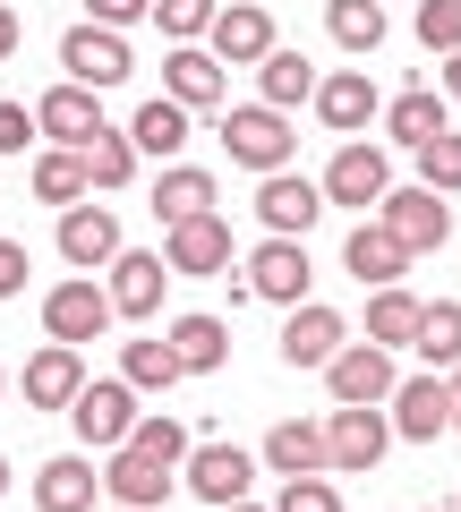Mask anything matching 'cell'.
I'll return each mask as SVG.
<instances>
[{
	"instance_id": "14",
	"label": "cell",
	"mask_w": 461,
	"mask_h": 512,
	"mask_svg": "<svg viewBox=\"0 0 461 512\" xmlns=\"http://www.w3.org/2000/svg\"><path fill=\"white\" fill-rule=\"evenodd\" d=\"M163 282H171V265L163 256H146V248H120L111 256V316H154L163 308Z\"/></svg>"
},
{
	"instance_id": "36",
	"label": "cell",
	"mask_w": 461,
	"mask_h": 512,
	"mask_svg": "<svg viewBox=\"0 0 461 512\" xmlns=\"http://www.w3.org/2000/svg\"><path fill=\"white\" fill-rule=\"evenodd\" d=\"M410 333H419V299L385 282V291L368 299V342H376V350H393V342H410Z\"/></svg>"
},
{
	"instance_id": "37",
	"label": "cell",
	"mask_w": 461,
	"mask_h": 512,
	"mask_svg": "<svg viewBox=\"0 0 461 512\" xmlns=\"http://www.w3.org/2000/svg\"><path fill=\"white\" fill-rule=\"evenodd\" d=\"M410 154H419V188H436V197H453V188H461V137H453V128H436V137L410 146Z\"/></svg>"
},
{
	"instance_id": "34",
	"label": "cell",
	"mask_w": 461,
	"mask_h": 512,
	"mask_svg": "<svg viewBox=\"0 0 461 512\" xmlns=\"http://www.w3.org/2000/svg\"><path fill=\"white\" fill-rule=\"evenodd\" d=\"M120 384H129V393H171V384H180L171 342H129L120 350Z\"/></svg>"
},
{
	"instance_id": "40",
	"label": "cell",
	"mask_w": 461,
	"mask_h": 512,
	"mask_svg": "<svg viewBox=\"0 0 461 512\" xmlns=\"http://www.w3.org/2000/svg\"><path fill=\"white\" fill-rule=\"evenodd\" d=\"M129 444H137V453H154V461H171V470H180V453H188V427H180V419H137V427H129Z\"/></svg>"
},
{
	"instance_id": "42",
	"label": "cell",
	"mask_w": 461,
	"mask_h": 512,
	"mask_svg": "<svg viewBox=\"0 0 461 512\" xmlns=\"http://www.w3.org/2000/svg\"><path fill=\"white\" fill-rule=\"evenodd\" d=\"M35 137H43V128H35V111H26V103H0V154H26Z\"/></svg>"
},
{
	"instance_id": "41",
	"label": "cell",
	"mask_w": 461,
	"mask_h": 512,
	"mask_svg": "<svg viewBox=\"0 0 461 512\" xmlns=\"http://www.w3.org/2000/svg\"><path fill=\"white\" fill-rule=\"evenodd\" d=\"M274 512H342V495H333V478H282V504Z\"/></svg>"
},
{
	"instance_id": "46",
	"label": "cell",
	"mask_w": 461,
	"mask_h": 512,
	"mask_svg": "<svg viewBox=\"0 0 461 512\" xmlns=\"http://www.w3.org/2000/svg\"><path fill=\"white\" fill-rule=\"evenodd\" d=\"M444 94L461 103V52H444Z\"/></svg>"
},
{
	"instance_id": "15",
	"label": "cell",
	"mask_w": 461,
	"mask_h": 512,
	"mask_svg": "<svg viewBox=\"0 0 461 512\" xmlns=\"http://www.w3.org/2000/svg\"><path fill=\"white\" fill-rule=\"evenodd\" d=\"M43 325H52V342H94V333L111 325V299L94 291V282H60V291H43Z\"/></svg>"
},
{
	"instance_id": "6",
	"label": "cell",
	"mask_w": 461,
	"mask_h": 512,
	"mask_svg": "<svg viewBox=\"0 0 461 512\" xmlns=\"http://www.w3.org/2000/svg\"><path fill=\"white\" fill-rule=\"evenodd\" d=\"M163 265H171V274H231V222H222V214H188V222H171Z\"/></svg>"
},
{
	"instance_id": "31",
	"label": "cell",
	"mask_w": 461,
	"mask_h": 512,
	"mask_svg": "<svg viewBox=\"0 0 461 512\" xmlns=\"http://www.w3.org/2000/svg\"><path fill=\"white\" fill-rule=\"evenodd\" d=\"M77 163H86V188H120L137 171V146L120 137V128H94L86 146H77Z\"/></svg>"
},
{
	"instance_id": "8",
	"label": "cell",
	"mask_w": 461,
	"mask_h": 512,
	"mask_svg": "<svg viewBox=\"0 0 461 512\" xmlns=\"http://www.w3.org/2000/svg\"><path fill=\"white\" fill-rule=\"evenodd\" d=\"M69 427L86 444H129V427H137V393L129 384H77V402H69Z\"/></svg>"
},
{
	"instance_id": "48",
	"label": "cell",
	"mask_w": 461,
	"mask_h": 512,
	"mask_svg": "<svg viewBox=\"0 0 461 512\" xmlns=\"http://www.w3.org/2000/svg\"><path fill=\"white\" fill-rule=\"evenodd\" d=\"M214 512H265V504H248V495H240V504H214Z\"/></svg>"
},
{
	"instance_id": "7",
	"label": "cell",
	"mask_w": 461,
	"mask_h": 512,
	"mask_svg": "<svg viewBox=\"0 0 461 512\" xmlns=\"http://www.w3.org/2000/svg\"><path fill=\"white\" fill-rule=\"evenodd\" d=\"M325 384H333V402H385L393 384V350H376V342H342L325 359Z\"/></svg>"
},
{
	"instance_id": "18",
	"label": "cell",
	"mask_w": 461,
	"mask_h": 512,
	"mask_svg": "<svg viewBox=\"0 0 461 512\" xmlns=\"http://www.w3.org/2000/svg\"><path fill=\"white\" fill-rule=\"evenodd\" d=\"M316 188H325L333 205H376V197L393 188V163H385L376 146H342V154H333V171H325Z\"/></svg>"
},
{
	"instance_id": "21",
	"label": "cell",
	"mask_w": 461,
	"mask_h": 512,
	"mask_svg": "<svg viewBox=\"0 0 461 512\" xmlns=\"http://www.w3.org/2000/svg\"><path fill=\"white\" fill-rule=\"evenodd\" d=\"M163 94H171L180 111L222 103V60H214V52H197V43H180V52L163 60Z\"/></svg>"
},
{
	"instance_id": "26",
	"label": "cell",
	"mask_w": 461,
	"mask_h": 512,
	"mask_svg": "<svg viewBox=\"0 0 461 512\" xmlns=\"http://www.w3.org/2000/svg\"><path fill=\"white\" fill-rule=\"evenodd\" d=\"M265 470H274V478H308V470H325V427L282 419L274 436H265Z\"/></svg>"
},
{
	"instance_id": "20",
	"label": "cell",
	"mask_w": 461,
	"mask_h": 512,
	"mask_svg": "<svg viewBox=\"0 0 461 512\" xmlns=\"http://www.w3.org/2000/svg\"><path fill=\"white\" fill-rule=\"evenodd\" d=\"M316 120L342 128V137H359V128L376 120V86H368V69H333L325 86H316Z\"/></svg>"
},
{
	"instance_id": "10",
	"label": "cell",
	"mask_w": 461,
	"mask_h": 512,
	"mask_svg": "<svg viewBox=\"0 0 461 512\" xmlns=\"http://www.w3.org/2000/svg\"><path fill=\"white\" fill-rule=\"evenodd\" d=\"M180 478L205 495V504H240L248 478H257V461H248L240 444H188V453H180Z\"/></svg>"
},
{
	"instance_id": "17",
	"label": "cell",
	"mask_w": 461,
	"mask_h": 512,
	"mask_svg": "<svg viewBox=\"0 0 461 512\" xmlns=\"http://www.w3.org/2000/svg\"><path fill=\"white\" fill-rule=\"evenodd\" d=\"M103 487H111V504H137V512H154V504L171 495V461L137 453V444H111V470H103Z\"/></svg>"
},
{
	"instance_id": "12",
	"label": "cell",
	"mask_w": 461,
	"mask_h": 512,
	"mask_svg": "<svg viewBox=\"0 0 461 512\" xmlns=\"http://www.w3.org/2000/svg\"><path fill=\"white\" fill-rule=\"evenodd\" d=\"M35 128H43V137H52V146H86V137H94V128H103V103H94V86H77V77H60V86L52 94H43V103H35Z\"/></svg>"
},
{
	"instance_id": "22",
	"label": "cell",
	"mask_w": 461,
	"mask_h": 512,
	"mask_svg": "<svg viewBox=\"0 0 461 512\" xmlns=\"http://www.w3.org/2000/svg\"><path fill=\"white\" fill-rule=\"evenodd\" d=\"M77 384H86V367H77L69 342H52V350H35V359H26V402H35V410H69Z\"/></svg>"
},
{
	"instance_id": "11",
	"label": "cell",
	"mask_w": 461,
	"mask_h": 512,
	"mask_svg": "<svg viewBox=\"0 0 461 512\" xmlns=\"http://www.w3.org/2000/svg\"><path fill=\"white\" fill-rule=\"evenodd\" d=\"M60 256H69V265H111V256H120V214L94 205V197L60 205Z\"/></svg>"
},
{
	"instance_id": "47",
	"label": "cell",
	"mask_w": 461,
	"mask_h": 512,
	"mask_svg": "<svg viewBox=\"0 0 461 512\" xmlns=\"http://www.w3.org/2000/svg\"><path fill=\"white\" fill-rule=\"evenodd\" d=\"M444 393H453V427H461V367H444Z\"/></svg>"
},
{
	"instance_id": "43",
	"label": "cell",
	"mask_w": 461,
	"mask_h": 512,
	"mask_svg": "<svg viewBox=\"0 0 461 512\" xmlns=\"http://www.w3.org/2000/svg\"><path fill=\"white\" fill-rule=\"evenodd\" d=\"M18 291H26V248L0 239V299H18Z\"/></svg>"
},
{
	"instance_id": "50",
	"label": "cell",
	"mask_w": 461,
	"mask_h": 512,
	"mask_svg": "<svg viewBox=\"0 0 461 512\" xmlns=\"http://www.w3.org/2000/svg\"><path fill=\"white\" fill-rule=\"evenodd\" d=\"M120 512H137V504H120Z\"/></svg>"
},
{
	"instance_id": "29",
	"label": "cell",
	"mask_w": 461,
	"mask_h": 512,
	"mask_svg": "<svg viewBox=\"0 0 461 512\" xmlns=\"http://www.w3.org/2000/svg\"><path fill=\"white\" fill-rule=\"evenodd\" d=\"M129 146H137V154H180V146H188V111L171 103V94H154V103L129 120Z\"/></svg>"
},
{
	"instance_id": "44",
	"label": "cell",
	"mask_w": 461,
	"mask_h": 512,
	"mask_svg": "<svg viewBox=\"0 0 461 512\" xmlns=\"http://www.w3.org/2000/svg\"><path fill=\"white\" fill-rule=\"evenodd\" d=\"M154 0H94V26H137Z\"/></svg>"
},
{
	"instance_id": "24",
	"label": "cell",
	"mask_w": 461,
	"mask_h": 512,
	"mask_svg": "<svg viewBox=\"0 0 461 512\" xmlns=\"http://www.w3.org/2000/svg\"><path fill=\"white\" fill-rule=\"evenodd\" d=\"M94 461H77V453H60V461H43L35 470V504L43 512H94Z\"/></svg>"
},
{
	"instance_id": "49",
	"label": "cell",
	"mask_w": 461,
	"mask_h": 512,
	"mask_svg": "<svg viewBox=\"0 0 461 512\" xmlns=\"http://www.w3.org/2000/svg\"><path fill=\"white\" fill-rule=\"evenodd\" d=\"M0 495H9V461H0Z\"/></svg>"
},
{
	"instance_id": "16",
	"label": "cell",
	"mask_w": 461,
	"mask_h": 512,
	"mask_svg": "<svg viewBox=\"0 0 461 512\" xmlns=\"http://www.w3.org/2000/svg\"><path fill=\"white\" fill-rule=\"evenodd\" d=\"M248 291L299 308V299H308V248H299V239H265V248L248 256Z\"/></svg>"
},
{
	"instance_id": "1",
	"label": "cell",
	"mask_w": 461,
	"mask_h": 512,
	"mask_svg": "<svg viewBox=\"0 0 461 512\" xmlns=\"http://www.w3.org/2000/svg\"><path fill=\"white\" fill-rule=\"evenodd\" d=\"M385 444H393V419L376 402H342L325 419V470H376L385 461Z\"/></svg>"
},
{
	"instance_id": "30",
	"label": "cell",
	"mask_w": 461,
	"mask_h": 512,
	"mask_svg": "<svg viewBox=\"0 0 461 512\" xmlns=\"http://www.w3.org/2000/svg\"><path fill=\"white\" fill-rule=\"evenodd\" d=\"M257 77H265V103H274V111H291V103H308V94H316V69H308V52H282V43L257 60Z\"/></svg>"
},
{
	"instance_id": "4",
	"label": "cell",
	"mask_w": 461,
	"mask_h": 512,
	"mask_svg": "<svg viewBox=\"0 0 461 512\" xmlns=\"http://www.w3.org/2000/svg\"><path fill=\"white\" fill-rule=\"evenodd\" d=\"M376 205H385V214H376V222H385V231L402 239L410 256L444 248V231H453V214H444V197H436V188H385V197H376Z\"/></svg>"
},
{
	"instance_id": "25",
	"label": "cell",
	"mask_w": 461,
	"mask_h": 512,
	"mask_svg": "<svg viewBox=\"0 0 461 512\" xmlns=\"http://www.w3.org/2000/svg\"><path fill=\"white\" fill-rule=\"evenodd\" d=\"M342 265H351L359 282H376V291H385V282H402L410 248H402V239L385 231V222H359V231H351V248H342Z\"/></svg>"
},
{
	"instance_id": "39",
	"label": "cell",
	"mask_w": 461,
	"mask_h": 512,
	"mask_svg": "<svg viewBox=\"0 0 461 512\" xmlns=\"http://www.w3.org/2000/svg\"><path fill=\"white\" fill-rule=\"evenodd\" d=\"M214 9H222V0H154V18H163L171 43H197L205 26H214Z\"/></svg>"
},
{
	"instance_id": "19",
	"label": "cell",
	"mask_w": 461,
	"mask_h": 512,
	"mask_svg": "<svg viewBox=\"0 0 461 512\" xmlns=\"http://www.w3.org/2000/svg\"><path fill=\"white\" fill-rule=\"evenodd\" d=\"M171 359H180V376H214L222 359H231V325L222 316H171Z\"/></svg>"
},
{
	"instance_id": "5",
	"label": "cell",
	"mask_w": 461,
	"mask_h": 512,
	"mask_svg": "<svg viewBox=\"0 0 461 512\" xmlns=\"http://www.w3.org/2000/svg\"><path fill=\"white\" fill-rule=\"evenodd\" d=\"M257 214H265V231H274V239H308V222L325 214V188H316V180H299V171L282 163V171H265Z\"/></svg>"
},
{
	"instance_id": "38",
	"label": "cell",
	"mask_w": 461,
	"mask_h": 512,
	"mask_svg": "<svg viewBox=\"0 0 461 512\" xmlns=\"http://www.w3.org/2000/svg\"><path fill=\"white\" fill-rule=\"evenodd\" d=\"M419 43L427 52H461V0H419Z\"/></svg>"
},
{
	"instance_id": "35",
	"label": "cell",
	"mask_w": 461,
	"mask_h": 512,
	"mask_svg": "<svg viewBox=\"0 0 461 512\" xmlns=\"http://www.w3.org/2000/svg\"><path fill=\"white\" fill-rule=\"evenodd\" d=\"M35 197H43V205H77V197H94V188H86V163H77L69 146L35 154Z\"/></svg>"
},
{
	"instance_id": "3",
	"label": "cell",
	"mask_w": 461,
	"mask_h": 512,
	"mask_svg": "<svg viewBox=\"0 0 461 512\" xmlns=\"http://www.w3.org/2000/svg\"><path fill=\"white\" fill-rule=\"evenodd\" d=\"M60 69L77 77V86H120V77H129V43H120V26H69V35H60Z\"/></svg>"
},
{
	"instance_id": "28",
	"label": "cell",
	"mask_w": 461,
	"mask_h": 512,
	"mask_svg": "<svg viewBox=\"0 0 461 512\" xmlns=\"http://www.w3.org/2000/svg\"><path fill=\"white\" fill-rule=\"evenodd\" d=\"M410 350H419L427 367H461V299H436V308H419V333H410Z\"/></svg>"
},
{
	"instance_id": "9",
	"label": "cell",
	"mask_w": 461,
	"mask_h": 512,
	"mask_svg": "<svg viewBox=\"0 0 461 512\" xmlns=\"http://www.w3.org/2000/svg\"><path fill=\"white\" fill-rule=\"evenodd\" d=\"M385 402H393V436H410V444H436L444 427H453V393H444L436 367H427V376H410V384H393Z\"/></svg>"
},
{
	"instance_id": "23",
	"label": "cell",
	"mask_w": 461,
	"mask_h": 512,
	"mask_svg": "<svg viewBox=\"0 0 461 512\" xmlns=\"http://www.w3.org/2000/svg\"><path fill=\"white\" fill-rule=\"evenodd\" d=\"M333 350H342V316L333 308H291V325H282V367H325Z\"/></svg>"
},
{
	"instance_id": "45",
	"label": "cell",
	"mask_w": 461,
	"mask_h": 512,
	"mask_svg": "<svg viewBox=\"0 0 461 512\" xmlns=\"http://www.w3.org/2000/svg\"><path fill=\"white\" fill-rule=\"evenodd\" d=\"M18 52V9H9V0H0V60Z\"/></svg>"
},
{
	"instance_id": "32",
	"label": "cell",
	"mask_w": 461,
	"mask_h": 512,
	"mask_svg": "<svg viewBox=\"0 0 461 512\" xmlns=\"http://www.w3.org/2000/svg\"><path fill=\"white\" fill-rule=\"evenodd\" d=\"M385 128H393V137H402V146H427V137H436V128H444V94H427V86L393 94V103H385Z\"/></svg>"
},
{
	"instance_id": "13",
	"label": "cell",
	"mask_w": 461,
	"mask_h": 512,
	"mask_svg": "<svg viewBox=\"0 0 461 512\" xmlns=\"http://www.w3.org/2000/svg\"><path fill=\"white\" fill-rule=\"evenodd\" d=\"M205 35H214V60H222V69H248V60L274 52V18H265L257 0H231V9H214V26H205Z\"/></svg>"
},
{
	"instance_id": "27",
	"label": "cell",
	"mask_w": 461,
	"mask_h": 512,
	"mask_svg": "<svg viewBox=\"0 0 461 512\" xmlns=\"http://www.w3.org/2000/svg\"><path fill=\"white\" fill-rule=\"evenodd\" d=\"M154 214H163V222L214 214V171H197V163H171L163 180H154Z\"/></svg>"
},
{
	"instance_id": "33",
	"label": "cell",
	"mask_w": 461,
	"mask_h": 512,
	"mask_svg": "<svg viewBox=\"0 0 461 512\" xmlns=\"http://www.w3.org/2000/svg\"><path fill=\"white\" fill-rule=\"evenodd\" d=\"M325 26H333L342 52H376V43H385V0H333Z\"/></svg>"
},
{
	"instance_id": "2",
	"label": "cell",
	"mask_w": 461,
	"mask_h": 512,
	"mask_svg": "<svg viewBox=\"0 0 461 512\" xmlns=\"http://www.w3.org/2000/svg\"><path fill=\"white\" fill-rule=\"evenodd\" d=\"M222 146H231V163H248V171H282L291 163V120H282L274 103H240L231 120H222Z\"/></svg>"
}]
</instances>
